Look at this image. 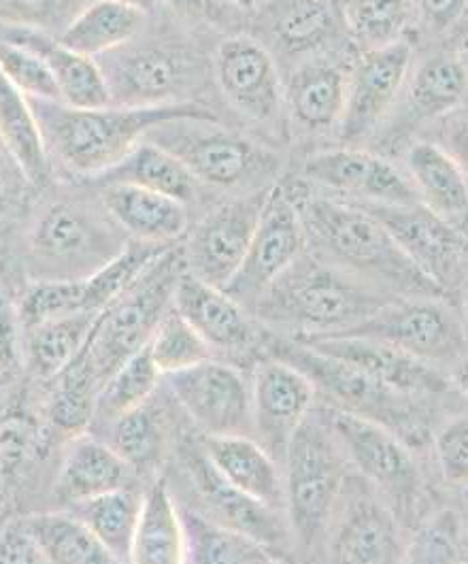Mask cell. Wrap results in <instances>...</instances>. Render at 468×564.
Listing matches in <instances>:
<instances>
[{"mask_svg":"<svg viewBox=\"0 0 468 564\" xmlns=\"http://www.w3.org/2000/svg\"><path fill=\"white\" fill-rule=\"evenodd\" d=\"M396 294L303 251L260 296L251 315L290 339L333 337L373 315Z\"/></svg>","mask_w":468,"mask_h":564,"instance_id":"obj_1","label":"cell"},{"mask_svg":"<svg viewBox=\"0 0 468 564\" xmlns=\"http://www.w3.org/2000/svg\"><path fill=\"white\" fill-rule=\"evenodd\" d=\"M50 160L68 173L94 180L124 160L152 128L177 118L218 120L209 107L175 102L157 107H70L63 100L29 98Z\"/></svg>","mask_w":468,"mask_h":564,"instance_id":"obj_2","label":"cell"},{"mask_svg":"<svg viewBox=\"0 0 468 564\" xmlns=\"http://www.w3.org/2000/svg\"><path fill=\"white\" fill-rule=\"evenodd\" d=\"M287 192L298 209L312 253L396 296H443L364 207L303 188Z\"/></svg>","mask_w":468,"mask_h":564,"instance_id":"obj_3","label":"cell"},{"mask_svg":"<svg viewBox=\"0 0 468 564\" xmlns=\"http://www.w3.org/2000/svg\"><path fill=\"white\" fill-rule=\"evenodd\" d=\"M262 349L266 356H275L296 367L312 381L317 399L326 405L377 422L411 447H422L431 437L433 403L406 397L347 360L266 328Z\"/></svg>","mask_w":468,"mask_h":564,"instance_id":"obj_4","label":"cell"},{"mask_svg":"<svg viewBox=\"0 0 468 564\" xmlns=\"http://www.w3.org/2000/svg\"><path fill=\"white\" fill-rule=\"evenodd\" d=\"M351 469L335 431L317 401L287 443L283 473V511L298 550H322L335 502Z\"/></svg>","mask_w":468,"mask_h":564,"instance_id":"obj_5","label":"cell"},{"mask_svg":"<svg viewBox=\"0 0 468 564\" xmlns=\"http://www.w3.org/2000/svg\"><path fill=\"white\" fill-rule=\"evenodd\" d=\"M145 139L177 158L200 186L237 194L275 186L280 156L262 143L221 128L218 120H168L152 128Z\"/></svg>","mask_w":468,"mask_h":564,"instance_id":"obj_6","label":"cell"},{"mask_svg":"<svg viewBox=\"0 0 468 564\" xmlns=\"http://www.w3.org/2000/svg\"><path fill=\"white\" fill-rule=\"evenodd\" d=\"M184 271V248L177 241L160 251L148 269L98 314L81 349L98 383L150 341L160 317L173 303L175 285Z\"/></svg>","mask_w":468,"mask_h":564,"instance_id":"obj_7","label":"cell"},{"mask_svg":"<svg viewBox=\"0 0 468 564\" xmlns=\"http://www.w3.org/2000/svg\"><path fill=\"white\" fill-rule=\"evenodd\" d=\"M124 230L84 203L58 200L34 220L26 241L31 280H84L124 250Z\"/></svg>","mask_w":468,"mask_h":564,"instance_id":"obj_8","label":"cell"},{"mask_svg":"<svg viewBox=\"0 0 468 564\" xmlns=\"http://www.w3.org/2000/svg\"><path fill=\"white\" fill-rule=\"evenodd\" d=\"M333 337L390 345L460 379L467 367V326L460 310L443 296H396L373 315Z\"/></svg>","mask_w":468,"mask_h":564,"instance_id":"obj_9","label":"cell"},{"mask_svg":"<svg viewBox=\"0 0 468 564\" xmlns=\"http://www.w3.org/2000/svg\"><path fill=\"white\" fill-rule=\"evenodd\" d=\"M315 401L341 443L351 469L373 486L403 527L415 522L424 497V477L413 447L377 422L330 408L317 397Z\"/></svg>","mask_w":468,"mask_h":564,"instance_id":"obj_10","label":"cell"},{"mask_svg":"<svg viewBox=\"0 0 468 564\" xmlns=\"http://www.w3.org/2000/svg\"><path fill=\"white\" fill-rule=\"evenodd\" d=\"M403 522L373 486L349 469L322 550L339 564L405 563Z\"/></svg>","mask_w":468,"mask_h":564,"instance_id":"obj_11","label":"cell"},{"mask_svg":"<svg viewBox=\"0 0 468 564\" xmlns=\"http://www.w3.org/2000/svg\"><path fill=\"white\" fill-rule=\"evenodd\" d=\"M96 63L105 75L111 105L124 107L187 102L192 86L200 77L194 56L182 45L139 41V36L96 58Z\"/></svg>","mask_w":468,"mask_h":564,"instance_id":"obj_12","label":"cell"},{"mask_svg":"<svg viewBox=\"0 0 468 564\" xmlns=\"http://www.w3.org/2000/svg\"><path fill=\"white\" fill-rule=\"evenodd\" d=\"M175 458L182 479H186V490L192 495V502H184L224 527L250 534L255 541L277 552L283 561H287L285 552L294 543L285 513L281 509L253 501L230 486L203 454L196 433L182 435L177 440Z\"/></svg>","mask_w":468,"mask_h":564,"instance_id":"obj_13","label":"cell"},{"mask_svg":"<svg viewBox=\"0 0 468 564\" xmlns=\"http://www.w3.org/2000/svg\"><path fill=\"white\" fill-rule=\"evenodd\" d=\"M381 221L413 267L435 283L454 303L467 283V235L462 228L438 218L422 203L369 205L358 203Z\"/></svg>","mask_w":468,"mask_h":564,"instance_id":"obj_14","label":"cell"},{"mask_svg":"<svg viewBox=\"0 0 468 564\" xmlns=\"http://www.w3.org/2000/svg\"><path fill=\"white\" fill-rule=\"evenodd\" d=\"M162 379L198 435L251 437L250 381L232 362L209 358Z\"/></svg>","mask_w":468,"mask_h":564,"instance_id":"obj_15","label":"cell"},{"mask_svg":"<svg viewBox=\"0 0 468 564\" xmlns=\"http://www.w3.org/2000/svg\"><path fill=\"white\" fill-rule=\"evenodd\" d=\"M305 250L307 241L298 209L287 188L273 186L264 200L243 262L221 290L251 314L271 283Z\"/></svg>","mask_w":468,"mask_h":564,"instance_id":"obj_16","label":"cell"},{"mask_svg":"<svg viewBox=\"0 0 468 564\" xmlns=\"http://www.w3.org/2000/svg\"><path fill=\"white\" fill-rule=\"evenodd\" d=\"M413 50L405 39L364 50L347 75L345 105L339 120L344 145L360 148L396 107L411 73Z\"/></svg>","mask_w":468,"mask_h":564,"instance_id":"obj_17","label":"cell"},{"mask_svg":"<svg viewBox=\"0 0 468 564\" xmlns=\"http://www.w3.org/2000/svg\"><path fill=\"white\" fill-rule=\"evenodd\" d=\"M271 188L237 194L214 207L192 228L182 243L187 273L216 288H224L232 280L243 262Z\"/></svg>","mask_w":468,"mask_h":564,"instance_id":"obj_18","label":"cell"},{"mask_svg":"<svg viewBox=\"0 0 468 564\" xmlns=\"http://www.w3.org/2000/svg\"><path fill=\"white\" fill-rule=\"evenodd\" d=\"M251 437L277 463L315 403V388L290 362L262 356L250 381Z\"/></svg>","mask_w":468,"mask_h":564,"instance_id":"obj_19","label":"cell"},{"mask_svg":"<svg viewBox=\"0 0 468 564\" xmlns=\"http://www.w3.org/2000/svg\"><path fill=\"white\" fill-rule=\"evenodd\" d=\"M173 310L211 347L214 356L243 358L264 345V326L221 288L184 271L173 292ZM264 356V349H262Z\"/></svg>","mask_w":468,"mask_h":564,"instance_id":"obj_20","label":"cell"},{"mask_svg":"<svg viewBox=\"0 0 468 564\" xmlns=\"http://www.w3.org/2000/svg\"><path fill=\"white\" fill-rule=\"evenodd\" d=\"M305 177L339 198L369 205L420 203L409 177L390 160L362 148L317 152L305 162Z\"/></svg>","mask_w":468,"mask_h":564,"instance_id":"obj_21","label":"cell"},{"mask_svg":"<svg viewBox=\"0 0 468 564\" xmlns=\"http://www.w3.org/2000/svg\"><path fill=\"white\" fill-rule=\"evenodd\" d=\"M216 82L224 98L251 122L269 124L283 107L277 64L271 52L251 36H230L216 52Z\"/></svg>","mask_w":468,"mask_h":564,"instance_id":"obj_22","label":"cell"},{"mask_svg":"<svg viewBox=\"0 0 468 564\" xmlns=\"http://www.w3.org/2000/svg\"><path fill=\"white\" fill-rule=\"evenodd\" d=\"M294 341L347 360L390 388L424 403L437 405L438 401L451 399L456 390V377L379 341L356 337H317Z\"/></svg>","mask_w":468,"mask_h":564,"instance_id":"obj_23","label":"cell"},{"mask_svg":"<svg viewBox=\"0 0 468 564\" xmlns=\"http://www.w3.org/2000/svg\"><path fill=\"white\" fill-rule=\"evenodd\" d=\"M102 209L124 235L150 246H173L186 237L189 207L154 189L130 184L100 186Z\"/></svg>","mask_w":468,"mask_h":564,"instance_id":"obj_24","label":"cell"},{"mask_svg":"<svg viewBox=\"0 0 468 564\" xmlns=\"http://www.w3.org/2000/svg\"><path fill=\"white\" fill-rule=\"evenodd\" d=\"M134 475L105 441L86 431L68 440L52 484V502L66 509L75 502L132 486Z\"/></svg>","mask_w":468,"mask_h":564,"instance_id":"obj_25","label":"cell"},{"mask_svg":"<svg viewBox=\"0 0 468 564\" xmlns=\"http://www.w3.org/2000/svg\"><path fill=\"white\" fill-rule=\"evenodd\" d=\"M198 443L211 467L230 486L253 501L283 511L281 465L258 441L248 435H198Z\"/></svg>","mask_w":468,"mask_h":564,"instance_id":"obj_26","label":"cell"},{"mask_svg":"<svg viewBox=\"0 0 468 564\" xmlns=\"http://www.w3.org/2000/svg\"><path fill=\"white\" fill-rule=\"evenodd\" d=\"M406 177L417 200L458 228L467 221V169L433 141H417L406 150Z\"/></svg>","mask_w":468,"mask_h":564,"instance_id":"obj_27","label":"cell"},{"mask_svg":"<svg viewBox=\"0 0 468 564\" xmlns=\"http://www.w3.org/2000/svg\"><path fill=\"white\" fill-rule=\"evenodd\" d=\"M347 73L333 61L312 58L301 64L283 88L292 122L305 132H326L339 126L344 113Z\"/></svg>","mask_w":468,"mask_h":564,"instance_id":"obj_28","label":"cell"},{"mask_svg":"<svg viewBox=\"0 0 468 564\" xmlns=\"http://www.w3.org/2000/svg\"><path fill=\"white\" fill-rule=\"evenodd\" d=\"M344 11L335 0H273L264 9L269 36L290 56L315 54L344 31Z\"/></svg>","mask_w":468,"mask_h":564,"instance_id":"obj_29","label":"cell"},{"mask_svg":"<svg viewBox=\"0 0 468 564\" xmlns=\"http://www.w3.org/2000/svg\"><path fill=\"white\" fill-rule=\"evenodd\" d=\"M405 124L447 118L467 98V63L458 52H438L406 77Z\"/></svg>","mask_w":468,"mask_h":564,"instance_id":"obj_30","label":"cell"},{"mask_svg":"<svg viewBox=\"0 0 468 564\" xmlns=\"http://www.w3.org/2000/svg\"><path fill=\"white\" fill-rule=\"evenodd\" d=\"M145 24V11L128 2L94 0L73 15L58 41L64 47L96 61L141 36Z\"/></svg>","mask_w":468,"mask_h":564,"instance_id":"obj_31","label":"cell"},{"mask_svg":"<svg viewBox=\"0 0 468 564\" xmlns=\"http://www.w3.org/2000/svg\"><path fill=\"white\" fill-rule=\"evenodd\" d=\"M177 507L184 529V563L260 564L283 561L277 552L250 534L224 527L179 499Z\"/></svg>","mask_w":468,"mask_h":564,"instance_id":"obj_32","label":"cell"},{"mask_svg":"<svg viewBox=\"0 0 468 564\" xmlns=\"http://www.w3.org/2000/svg\"><path fill=\"white\" fill-rule=\"evenodd\" d=\"M130 563H184V529L168 479L157 477L143 492Z\"/></svg>","mask_w":468,"mask_h":564,"instance_id":"obj_33","label":"cell"},{"mask_svg":"<svg viewBox=\"0 0 468 564\" xmlns=\"http://www.w3.org/2000/svg\"><path fill=\"white\" fill-rule=\"evenodd\" d=\"M154 397L109 422L94 424L107 429L94 435L105 441L137 475L157 469L168 449V420Z\"/></svg>","mask_w":468,"mask_h":564,"instance_id":"obj_34","label":"cell"},{"mask_svg":"<svg viewBox=\"0 0 468 564\" xmlns=\"http://www.w3.org/2000/svg\"><path fill=\"white\" fill-rule=\"evenodd\" d=\"M92 184H130L139 188L154 189L166 194L184 205H194L200 192V184L186 166L162 150L156 143L143 139L124 160H120L107 173L90 180Z\"/></svg>","mask_w":468,"mask_h":564,"instance_id":"obj_35","label":"cell"},{"mask_svg":"<svg viewBox=\"0 0 468 564\" xmlns=\"http://www.w3.org/2000/svg\"><path fill=\"white\" fill-rule=\"evenodd\" d=\"M13 41H20L29 45L36 54L43 56V61L50 66L54 82L58 86L61 100L70 107H102L111 105L109 88L105 82V75L98 63L77 54L56 39H50L41 32H15L11 34Z\"/></svg>","mask_w":468,"mask_h":564,"instance_id":"obj_36","label":"cell"},{"mask_svg":"<svg viewBox=\"0 0 468 564\" xmlns=\"http://www.w3.org/2000/svg\"><path fill=\"white\" fill-rule=\"evenodd\" d=\"M143 492L132 484L66 507L105 547L113 563H130Z\"/></svg>","mask_w":468,"mask_h":564,"instance_id":"obj_37","label":"cell"},{"mask_svg":"<svg viewBox=\"0 0 468 564\" xmlns=\"http://www.w3.org/2000/svg\"><path fill=\"white\" fill-rule=\"evenodd\" d=\"M0 143L32 186H43L52 173V160L31 102L0 75Z\"/></svg>","mask_w":468,"mask_h":564,"instance_id":"obj_38","label":"cell"},{"mask_svg":"<svg viewBox=\"0 0 468 564\" xmlns=\"http://www.w3.org/2000/svg\"><path fill=\"white\" fill-rule=\"evenodd\" d=\"M98 314H70L24 330L22 354L39 381H52L84 349Z\"/></svg>","mask_w":468,"mask_h":564,"instance_id":"obj_39","label":"cell"},{"mask_svg":"<svg viewBox=\"0 0 468 564\" xmlns=\"http://www.w3.org/2000/svg\"><path fill=\"white\" fill-rule=\"evenodd\" d=\"M50 383L52 390L45 408L50 429L63 440L86 433L92 426L96 392L100 383L84 354L79 351Z\"/></svg>","mask_w":468,"mask_h":564,"instance_id":"obj_40","label":"cell"},{"mask_svg":"<svg viewBox=\"0 0 468 564\" xmlns=\"http://www.w3.org/2000/svg\"><path fill=\"white\" fill-rule=\"evenodd\" d=\"M43 563L107 564L113 563L105 547L70 511H41L24 516Z\"/></svg>","mask_w":468,"mask_h":564,"instance_id":"obj_41","label":"cell"},{"mask_svg":"<svg viewBox=\"0 0 468 564\" xmlns=\"http://www.w3.org/2000/svg\"><path fill=\"white\" fill-rule=\"evenodd\" d=\"M160 383L162 373L157 371L150 347L145 344L134 354H130L124 362L100 383L96 392L92 426L109 422L130 409L143 405L156 394Z\"/></svg>","mask_w":468,"mask_h":564,"instance_id":"obj_42","label":"cell"},{"mask_svg":"<svg viewBox=\"0 0 468 564\" xmlns=\"http://www.w3.org/2000/svg\"><path fill=\"white\" fill-rule=\"evenodd\" d=\"M467 561V522L456 509H438L406 536L405 563L456 564Z\"/></svg>","mask_w":468,"mask_h":564,"instance_id":"obj_43","label":"cell"},{"mask_svg":"<svg viewBox=\"0 0 468 564\" xmlns=\"http://www.w3.org/2000/svg\"><path fill=\"white\" fill-rule=\"evenodd\" d=\"M148 347L162 376L184 371L209 358H218L186 319L173 310V303L166 314L160 317Z\"/></svg>","mask_w":468,"mask_h":564,"instance_id":"obj_44","label":"cell"},{"mask_svg":"<svg viewBox=\"0 0 468 564\" xmlns=\"http://www.w3.org/2000/svg\"><path fill=\"white\" fill-rule=\"evenodd\" d=\"M415 18V0H351L347 22L362 50L401 41Z\"/></svg>","mask_w":468,"mask_h":564,"instance_id":"obj_45","label":"cell"},{"mask_svg":"<svg viewBox=\"0 0 468 564\" xmlns=\"http://www.w3.org/2000/svg\"><path fill=\"white\" fill-rule=\"evenodd\" d=\"M41 422L22 403L0 413V486L13 481L41 454Z\"/></svg>","mask_w":468,"mask_h":564,"instance_id":"obj_46","label":"cell"},{"mask_svg":"<svg viewBox=\"0 0 468 564\" xmlns=\"http://www.w3.org/2000/svg\"><path fill=\"white\" fill-rule=\"evenodd\" d=\"M0 75L20 95L39 100H61L54 75L41 54L20 41L0 43Z\"/></svg>","mask_w":468,"mask_h":564,"instance_id":"obj_47","label":"cell"},{"mask_svg":"<svg viewBox=\"0 0 468 564\" xmlns=\"http://www.w3.org/2000/svg\"><path fill=\"white\" fill-rule=\"evenodd\" d=\"M435 456L443 479L449 486L465 488L468 479L467 413L447 420L435 433Z\"/></svg>","mask_w":468,"mask_h":564,"instance_id":"obj_48","label":"cell"},{"mask_svg":"<svg viewBox=\"0 0 468 564\" xmlns=\"http://www.w3.org/2000/svg\"><path fill=\"white\" fill-rule=\"evenodd\" d=\"M77 0H0V13L24 26L64 29L79 11Z\"/></svg>","mask_w":468,"mask_h":564,"instance_id":"obj_49","label":"cell"},{"mask_svg":"<svg viewBox=\"0 0 468 564\" xmlns=\"http://www.w3.org/2000/svg\"><path fill=\"white\" fill-rule=\"evenodd\" d=\"M31 182L0 143V232L7 230L29 207Z\"/></svg>","mask_w":468,"mask_h":564,"instance_id":"obj_50","label":"cell"},{"mask_svg":"<svg viewBox=\"0 0 468 564\" xmlns=\"http://www.w3.org/2000/svg\"><path fill=\"white\" fill-rule=\"evenodd\" d=\"M43 563V556L32 539L24 518L9 520L0 527V564Z\"/></svg>","mask_w":468,"mask_h":564,"instance_id":"obj_51","label":"cell"},{"mask_svg":"<svg viewBox=\"0 0 468 564\" xmlns=\"http://www.w3.org/2000/svg\"><path fill=\"white\" fill-rule=\"evenodd\" d=\"M467 0H415V15L428 32L451 31L465 15Z\"/></svg>","mask_w":468,"mask_h":564,"instance_id":"obj_52","label":"cell"},{"mask_svg":"<svg viewBox=\"0 0 468 564\" xmlns=\"http://www.w3.org/2000/svg\"><path fill=\"white\" fill-rule=\"evenodd\" d=\"M20 330H22V324L18 317V310H13L0 292V360L4 371L18 365L20 360V349H22Z\"/></svg>","mask_w":468,"mask_h":564,"instance_id":"obj_53","label":"cell"},{"mask_svg":"<svg viewBox=\"0 0 468 564\" xmlns=\"http://www.w3.org/2000/svg\"><path fill=\"white\" fill-rule=\"evenodd\" d=\"M171 11L186 18H209L219 11L218 0H162Z\"/></svg>","mask_w":468,"mask_h":564,"instance_id":"obj_54","label":"cell"},{"mask_svg":"<svg viewBox=\"0 0 468 564\" xmlns=\"http://www.w3.org/2000/svg\"><path fill=\"white\" fill-rule=\"evenodd\" d=\"M224 2H228V4H232V7H237V9L251 11V9L260 7V2H262V0H224Z\"/></svg>","mask_w":468,"mask_h":564,"instance_id":"obj_55","label":"cell"},{"mask_svg":"<svg viewBox=\"0 0 468 564\" xmlns=\"http://www.w3.org/2000/svg\"><path fill=\"white\" fill-rule=\"evenodd\" d=\"M122 2H128V4H132V7H137V9L148 13V11H152L156 7L157 0H122Z\"/></svg>","mask_w":468,"mask_h":564,"instance_id":"obj_56","label":"cell"},{"mask_svg":"<svg viewBox=\"0 0 468 564\" xmlns=\"http://www.w3.org/2000/svg\"><path fill=\"white\" fill-rule=\"evenodd\" d=\"M4 373V367H2V360H0V377Z\"/></svg>","mask_w":468,"mask_h":564,"instance_id":"obj_57","label":"cell"}]
</instances>
